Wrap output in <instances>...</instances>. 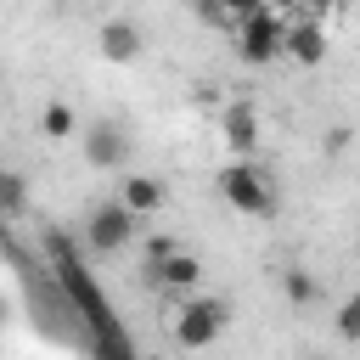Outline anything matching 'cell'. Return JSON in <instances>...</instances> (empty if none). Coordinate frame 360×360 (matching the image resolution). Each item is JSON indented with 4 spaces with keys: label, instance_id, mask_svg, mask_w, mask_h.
Returning a JSON list of instances; mask_svg holds the SVG:
<instances>
[{
    "label": "cell",
    "instance_id": "7",
    "mask_svg": "<svg viewBox=\"0 0 360 360\" xmlns=\"http://www.w3.org/2000/svg\"><path fill=\"white\" fill-rule=\"evenodd\" d=\"M219 129H225V146H231L236 158H253V152H259V112H253V101L219 107Z\"/></svg>",
    "mask_w": 360,
    "mask_h": 360
},
{
    "label": "cell",
    "instance_id": "12",
    "mask_svg": "<svg viewBox=\"0 0 360 360\" xmlns=\"http://www.w3.org/2000/svg\"><path fill=\"white\" fill-rule=\"evenodd\" d=\"M39 129H45V141H68V135L79 129V118H73V107H62V101H51V107L39 112Z\"/></svg>",
    "mask_w": 360,
    "mask_h": 360
},
{
    "label": "cell",
    "instance_id": "13",
    "mask_svg": "<svg viewBox=\"0 0 360 360\" xmlns=\"http://www.w3.org/2000/svg\"><path fill=\"white\" fill-rule=\"evenodd\" d=\"M338 338H343V343H360V292H349V298L338 304Z\"/></svg>",
    "mask_w": 360,
    "mask_h": 360
},
{
    "label": "cell",
    "instance_id": "5",
    "mask_svg": "<svg viewBox=\"0 0 360 360\" xmlns=\"http://www.w3.org/2000/svg\"><path fill=\"white\" fill-rule=\"evenodd\" d=\"M141 281H146V287H163V292H191V287L202 281V259L186 253V248H174L169 259H146V264H141Z\"/></svg>",
    "mask_w": 360,
    "mask_h": 360
},
{
    "label": "cell",
    "instance_id": "6",
    "mask_svg": "<svg viewBox=\"0 0 360 360\" xmlns=\"http://www.w3.org/2000/svg\"><path fill=\"white\" fill-rule=\"evenodd\" d=\"M84 163H90V169H124V163H129V135H124V124L96 118V124L84 129Z\"/></svg>",
    "mask_w": 360,
    "mask_h": 360
},
{
    "label": "cell",
    "instance_id": "8",
    "mask_svg": "<svg viewBox=\"0 0 360 360\" xmlns=\"http://www.w3.org/2000/svg\"><path fill=\"white\" fill-rule=\"evenodd\" d=\"M96 45H101V56H107V62H135L146 39H141V28H135L129 17H107V22L96 28Z\"/></svg>",
    "mask_w": 360,
    "mask_h": 360
},
{
    "label": "cell",
    "instance_id": "14",
    "mask_svg": "<svg viewBox=\"0 0 360 360\" xmlns=\"http://www.w3.org/2000/svg\"><path fill=\"white\" fill-rule=\"evenodd\" d=\"M22 197H28V191H22V174H17V169H6V174H0V202H6V214H11V219L22 214Z\"/></svg>",
    "mask_w": 360,
    "mask_h": 360
},
{
    "label": "cell",
    "instance_id": "3",
    "mask_svg": "<svg viewBox=\"0 0 360 360\" xmlns=\"http://www.w3.org/2000/svg\"><path fill=\"white\" fill-rule=\"evenodd\" d=\"M236 56L248 68H270L276 56H287V22L276 17V6H259L253 17L236 22Z\"/></svg>",
    "mask_w": 360,
    "mask_h": 360
},
{
    "label": "cell",
    "instance_id": "9",
    "mask_svg": "<svg viewBox=\"0 0 360 360\" xmlns=\"http://www.w3.org/2000/svg\"><path fill=\"white\" fill-rule=\"evenodd\" d=\"M287 56L304 62V68H315V62L326 56V28H321L315 17H298V22L287 28Z\"/></svg>",
    "mask_w": 360,
    "mask_h": 360
},
{
    "label": "cell",
    "instance_id": "11",
    "mask_svg": "<svg viewBox=\"0 0 360 360\" xmlns=\"http://www.w3.org/2000/svg\"><path fill=\"white\" fill-rule=\"evenodd\" d=\"M281 292H287V304L309 309V304L321 298V281H315V270H304V264H287V270H281Z\"/></svg>",
    "mask_w": 360,
    "mask_h": 360
},
{
    "label": "cell",
    "instance_id": "2",
    "mask_svg": "<svg viewBox=\"0 0 360 360\" xmlns=\"http://www.w3.org/2000/svg\"><path fill=\"white\" fill-rule=\"evenodd\" d=\"M141 231V214L124 202V197H107V202H90L84 214V248L90 253H124Z\"/></svg>",
    "mask_w": 360,
    "mask_h": 360
},
{
    "label": "cell",
    "instance_id": "1",
    "mask_svg": "<svg viewBox=\"0 0 360 360\" xmlns=\"http://www.w3.org/2000/svg\"><path fill=\"white\" fill-rule=\"evenodd\" d=\"M214 186H219V197H225L236 214H253V219H270V214H276V186H270V174L253 169L248 158L225 163V169L214 174Z\"/></svg>",
    "mask_w": 360,
    "mask_h": 360
},
{
    "label": "cell",
    "instance_id": "17",
    "mask_svg": "<svg viewBox=\"0 0 360 360\" xmlns=\"http://www.w3.org/2000/svg\"><path fill=\"white\" fill-rule=\"evenodd\" d=\"M225 6H231V17L242 22V17H253V11H259V6H270V0H225Z\"/></svg>",
    "mask_w": 360,
    "mask_h": 360
},
{
    "label": "cell",
    "instance_id": "16",
    "mask_svg": "<svg viewBox=\"0 0 360 360\" xmlns=\"http://www.w3.org/2000/svg\"><path fill=\"white\" fill-rule=\"evenodd\" d=\"M174 248H180V242H174V236H158V242H146V259H169V253H174Z\"/></svg>",
    "mask_w": 360,
    "mask_h": 360
},
{
    "label": "cell",
    "instance_id": "4",
    "mask_svg": "<svg viewBox=\"0 0 360 360\" xmlns=\"http://www.w3.org/2000/svg\"><path fill=\"white\" fill-rule=\"evenodd\" d=\"M225 326H231V304H225V298H186L169 332H174L180 349H208Z\"/></svg>",
    "mask_w": 360,
    "mask_h": 360
},
{
    "label": "cell",
    "instance_id": "15",
    "mask_svg": "<svg viewBox=\"0 0 360 360\" xmlns=\"http://www.w3.org/2000/svg\"><path fill=\"white\" fill-rule=\"evenodd\" d=\"M338 6H343V0H298V11H304V17H315V22H321V17H332Z\"/></svg>",
    "mask_w": 360,
    "mask_h": 360
},
{
    "label": "cell",
    "instance_id": "10",
    "mask_svg": "<svg viewBox=\"0 0 360 360\" xmlns=\"http://www.w3.org/2000/svg\"><path fill=\"white\" fill-rule=\"evenodd\" d=\"M118 197H124V202L146 219V214H158V208H163V197H169V191H163V180H158V174H129Z\"/></svg>",
    "mask_w": 360,
    "mask_h": 360
},
{
    "label": "cell",
    "instance_id": "18",
    "mask_svg": "<svg viewBox=\"0 0 360 360\" xmlns=\"http://www.w3.org/2000/svg\"><path fill=\"white\" fill-rule=\"evenodd\" d=\"M270 6H276V11H287V6H298V0H270Z\"/></svg>",
    "mask_w": 360,
    "mask_h": 360
}]
</instances>
